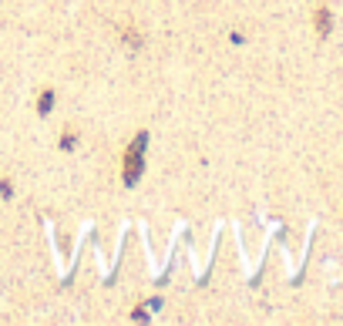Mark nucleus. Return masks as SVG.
Instances as JSON below:
<instances>
[{
  "label": "nucleus",
  "instance_id": "obj_1",
  "mask_svg": "<svg viewBox=\"0 0 343 326\" xmlns=\"http://www.w3.org/2000/svg\"><path fill=\"white\" fill-rule=\"evenodd\" d=\"M138 175H142V155H138V152H128L125 155V182L128 185H135Z\"/></svg>",
  "mask_w": 343,
  "mask_h": 326
},
{
  "label": "nucleus",
  "instance_id": "obj_2",
  "mask_svg": "<svg viewBox=\"0 0 343 326\" xmlns=\"http://www.w3.org/2000/svg\"><path fill=\"white\" fill-rule=\"evenodd\" d=\"M51 111H54V91L44 88V91H40V98H37V114H40V118H48Z\"/></svg>",
  "mask_w": 343,
  "mask_h": 326
},
{
  "label": "nucleus",
  "instance_id": "obj_3",
  "mask_svg": "<svg viewBox=\"0 0 343 326\" xmlns=\"http://www.w3.org/2000/svg\"><path fill=\"white\" fill-rule=\"evenodd\" d=\"M74 145H78V135H74V131H64L61 135V152H74Z\"/></svg>",
  "mask_w": 343,
  "mask_h": 326
},
{
  "label": "nucleus",
  "instance_id": "obj_4",
  "mask_svg": "<svg viewBox=\"0 0 343 326\" xmlns=\"http://www.w3.org/2000/svg\"><path fill=\"white\" fill-rule=\"evenodd\" d=\"M316 27H319V34H327V31H330V17H327V10H319V17H316Z\"/></svg>",
  "mask_w": 343,
  "mask_h": 326
}]
</instances>
